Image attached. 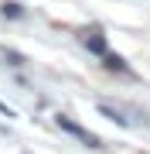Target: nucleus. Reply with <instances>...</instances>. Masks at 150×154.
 Returning <instances> with one entry per match:
<instances>
[{
  "label": "nucleus",
  "mask_w": 150,
  "mask_h": 154,
  "mask_svg": "<svg viewBox=\"0 0 150 154\" xmlns=\"http://www.w3.org/2000/svg\"><path fill=\"white\" fill-rule=\"evenodd\" d=\"M7 62H10V65H24V58L17 55V51H7Z\"/></svg>",
  "instance_id": "nucleus-6"
},
{
  "label": "nucleus",
  "mask_w": 150,
  "mask_h": 154,
  "mask_svg": "<svg viewBox=\"0 0 150 154\" xmlns=\"http://www.w3.org/2000/svg\"><path fill=\"white\" fill-rule=\"evenodd\" d=\"M99 113H102V116H109V120H116V123H123V127H126V123H130V120H126V116H123L119 110H113V106H106V103L99 106Z\"/></svg>",
  "instance_id": "nucleus-4"
},
{
  "label": "nucleus",
  "mask_w": 150,
  "mask_h": 154,
  "mask_svg": "<svg viewBox=\"0 0 150 154\" xmlns=\"http://www.w3.org/2000/svg\"><path fill=\"white\" fill-rule=\"evenodd\" d=\"M82 45L89 51H96V55H106V38H102V31H96V28L82 34Z\"/></svg>",
  "instance_id": "nucleus-2"
},
{
  "label": "nucleus",
  "mask_w": 150,
  "mask_h": 154,
  "mask_svg": "<svg viewBox=\"0 0 150 154\" xmlns=\"http://www.w3.org/2000/svg\"><path fill=\"white\" fill-rule=\"evenodd\" d=\"M0 11H4L7 17H21V14H24V11H21V4H4Z\"/></svg>",
  "instance_id": "nucleus-5"
},
{
  "label": "nucleus",
  "mask_w": 150,
  "mask_h": 154,
  "mask_svg": "<svg viewBox=\"0 0 150 154\" xmlns=\"http://www.w3.org/2000/svg\"><path fill=\"white\" fill-rule=\"evenodd\" d=\"M102 65H106V69H116V72H126V62H123L119 55H109V51L102 55Z\"/></svg>",
  "instance_id": "nucleus-3"
},
{
  "label": "nucleus",
  "mask_w": 150,
  "mask_h": 154,
  "mask_svg": "<svg viewBox=\"0 0 150 154\" xmlns=\"http://www.w3.org/2000/svg\"><path fill=\"white\" fill-rule=\"evenodd\" d=\"M55 123H58V127H61V130H65V134H72L75 140H82V144H89V147H99V137H96L92 130H85V127H78V123L72 120V116H65V113H58V116H55Z\"/></svg>",
  "instance_id": "nucleus-1"
}]
</instances>
